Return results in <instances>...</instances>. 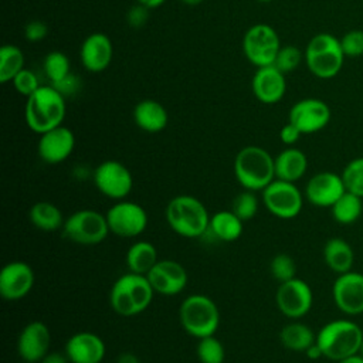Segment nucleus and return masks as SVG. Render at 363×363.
I'll use <instances>...</instances> for the list:
<instances>
[{
	"mask_svg": "<svg viewBox=\"0 0 363 363\" xmlns=\"http://www.w3.org/2000/svg\"><path fill=\"white\" fill-rule=\"evenodd\" d=\"M362 337L363 330L357 323L349 319H335L319 329L316 345L320 347L323 357L340 362L359 353Z\"/></svg>",
	"mask_w": 363,
	"mask_h": 363,
	"instance_id": "4",
	"label": "nucleus"
},
{
	"mask_svg": "<svg viewBox=\"0 0 363 363\" xmlns=\"http://www.w3.org/2000/svg\"><path fill=\"white\" fill-rule=\"evenodd\" d=\"M20 363H27V362H23V360H21V362H20Z\"/></svg>",
	"mask_w": 363,
	"mask_h": 363,
	"instance_id": "53",
	"label": "nucleus"
},
{
	"mask_svg": "<svg viewBox=\"0 0 363 363\" xmlns=\"http://www.w3.org/2000/svg\"><path fill=\"white\" fill-rule=\"evenodd\" d=\"M233 169L244 190L262 191L275 179L274 157L259 146L242 147L235 155Z\"/></svg>",
	"mask_w": 363,
	"mask_h": 363,
	"instance_id": "5",
	"label": "nucleus"
},
{
	"mask_svg": "<svg viewBox=\"0 0 363 363\" xmlns=\"http://www.w3.org/2000/svg\"><path fill=\"white\" fill-rule=\"evenodd\" d=\"M302 60V52L295 45H284L279 48L277 58L272 65H275L281 72L286 74L298 68Z\"/></svg>",
	"mask_w": 363,
	"mask_h": 363,
	"instance_id": "38",
	"label": "nucleus"
},
{
	"mask_svg": "<svg viewBox=\"0 0 363 363\" xmlns=\"http://www.w3.org/2000/svg\"><path fill=\"white\" fill-rule=\"evenodd\" d=\"M305 354L311 359V360H316V359H320V357H323V353H322V350H320V347L316 345V342L305 352Z\"/></svg>",
	"mask_w": 363,
	"mask_h": 363,
	"instance_id": "47",
	"label": "nucleus"
},
{
	"mask_svg": "<svg viewBox=\"0 0 363 363\" xmlns=\"http://www.w3.org/2000/svg\"><path fill=\"white\" fill-rule=\"evenodd\" d=\"M109 231L121 238H135L147 227L146 210L129 200H118L105 213Z\"/></svg>",
	"mask_w": 363,
	"mask_h": 363,
	"instance_id": "11",
	"label": "nucleus"
},
{
	"mask_svg": "<svg viewBox=\"0 0 363 363\" xmlns=\"http://www.w3.org/2000/svg\"><path fill=\"white\" fill-rule=\"evenodd\" d=\"M184 4H189V6H197V4H200L201 1H204V0H182Z\"/></svg>",
	"mask_w": 363,
	"mask_h": 363,
	"instance_id": "50",
	"label": "nucleus"
},
{
	"mask_svg": "<svg viewBox=\"0 0 363 363\" xmlns=\"http://www.w3.org/2000/svg\"><path fill=\"white\" fill-rule=\"evenodd\" d=\"M333 302L349 316L363 313V274L349 271L337 275L332 286Z\"/></svg>",
	"mask_w": 363,
	"mask_h": 363,
	"instance_id": "14",
	"label": "nucleus"
},
{
	"mask_svg": "<svg viewBox=\"0 0 363 363\" xmlns=\"http://www.w3.org/2000/svg\"><path fill=\"white\" fill-rule=\"evenodd\" d=\"M342 179L347 191L354 193L363 199V156L350 160L345 166Z\"/></svg>",
	"mask_w": 363,
	"mask_h": 363,
	"instance_id": "35",
	"label": "nucleus"
},
{
	"mask_svg": "<svg viewBox=\"0 0 363 363\" xmlns=\"http://www.w3.org/2000/svg\"><path fill=\"white\" fill-rule=\"evenodd\" d=\"M30 223L41 231H55L62 228L64 216L61 210L50 201H37L28 210Z\"/></svg>",
	"mask_w": 363,
	"mask_h": 363,
	"instance_id": "30",
	"label": "nucleus"
},
{
	"mask_svg": "<svg viewBox=\"0 0 363 363\" xmlns=\"http://www.w3.org/2000/svg\"><path fill=\"white\" fill-rule=\"evenodd\" d=\"M279 340L285 349L305 353L316 342V333L308 325L295 320L281 329Z\"/></svg>",
	"mask_w": 363,
	"mask_h": 363,
	"instance_id": "29",
	"label": "nucleus"
},
{
	"mask_svg": "<svg viewBox=\"0 0 363 363\" xmlns=\"http://www.w3.org/2000/svg\"><path fill=\"white\" fill-rule=\"evenodd\" d=\"M51 335L48 326L41 320L28 322L17 337V353L23 362L38 363L48 352Z\"/></svg>",
	"mask_w": 363,
	"mask_h": 363,
	"instance_id": "18",
	"label": "nucleus"
},
{
	"mask_svg": "<svg viewBox=\"0 0 363 363\" xmlns=\"http://www.w3.org/2000/svg\"><path fill=\"white\" fill-rule=\"evenodd\" d=\"M155 291L146 275L128 271L109 291V305L115 313L130 318L142 313L152 302Z\"/></svg>",
	"mask_w": 363,
	"mask_h": 363,
	"instance_id": "2",
	"label": "nucleus"
},
{
	"mask_svg": "<svg viewBox=\"0 0 363 363\" xmlns=\"http://www.w3.org/2000/svg\"><path fill=\"white\" fill-rule=\"evenodd\" d=\"M323 261L328 268L337 275L349 272L354 262L353 248L346 240L332 237L323 245Z\"/></svg>",
	"mask_w": 363,
	"mask_h": 363,
	"instance_id": "26",
	"label": "nucleus"
},
{
	"mask_svg": "<svg viewBox=\"0 0 363 363\" xmlns=\"http://www.w3.org/2000/svg\"><path fill=\"white\" fill-rule=\"evenodd\" d=\"M275 302L279 312L294 320L303 318L312 308L313 294L308 282L301 278H294L279 284Z\"/></svg>",
	"mask_w": 363,
	"mask_h": 363,
	"instance_id": "13",
	"label": "nucleus"
},
{
	"mask_svg": "<svg viewBox=\"0 0 363 363\" xmlns=\"http://www.w3.org/2000/svg\"><path fill=\"white\" fill-rule=\"evenodd\" d=\"M13 84H14L16 91H17L18 94L24 95V96H30L31 94H34V92L40 88L37 75H35L33 71L26 69V68H23V69L13 78Z\"/></svg>",
	"mask_w": 363,
	"mask_h": 363,
	"instance_id": "40",
	"label": "nucleus"
},
{
	"mask_svg": "<svg viewBox=\"0 0 363 363\" xmlns=\"http://www.w3.org/2000/svg\"><path fill=\"white\" fill-rule=\"evenodd\" d=\"M275 162V179L285 182H298L303 177L308 169L306 155L296 147H286L274 157Z\"/></svg>",
	"mask_w": 363,
	"mask_h": 363,
	"instance_id": "25",
	"label": "nucleus"
},
{
	"mask_svg": "<svg viewBox=\"0 0 363 363\" xmlns=\"http://www.w3.org/2000/svg\"><path fill=\"white\" fill-rule=\"evenodd\" d=\"M35 275L24 261L7 262L0 271V295L6 301H18L30 294Z\"/></svg>",
	"mask_w": 363,
	"mask_h": 363,
	"instance_id": "16",
	"label": "nucleus"
},
{
	"mask_svg": "<svg viewBox=\"0 0 363 363\" xmlns=\"http://www.w3.org/2000/svg\"><path fill=\"white\" fill-rule=\"evenodd\" d=\"M24 35L28 41H40L47 35V26L40 20L30 21L24 28Z\"/></svg>",
	"mask_w": 363,
	"mask_h": 363,
	"instance_id": "41",
	"label": "nucleus"
},
{
	"mask_svg": "<svg viewBox=\"0 0 363 363\" xmlns=\"http://www.w3.org/2000/svg\"><path fill=\"white\" fill-rule=\"evenodd\" d=\"M345 54L340 40L329 33L313 35L305 50L308 69L318 78L329 79L342 69Z\"/></svg>",
	"mask_w": 363,
	"mask_h": 363,
	"instance_id": "7",
	"label": "nucleus"
},
{
	"mask_svg": "<svg viewBox=\"0 0 363 363\" xmlns=\"http://www.w3.org/2000/svg\"><path fill=\"white\" fill-rule=\"evenodd\" d=\"M94 184L99 193L113 200H123L133 187V177L129 169L118 160H105L94 170Z\"/></svg>",
	"mask_w": 363,
	"mask_h": 363,
	"instance_id": "12",
	"label": "nucleus"
},
{
	"mask_svg": "<svg viewBox=\"0 0 363 363\" xmlns=\"http://www.w3.org/2000/svg\"><path fill=\"white\" fill-rule=\"evenodd\" d=\"M75 146V136L67 126H57L40 135L38 156L48 164H58L68 159Z\"/></svg>",
	"mask_w": 363,
	"mask_h": 363,
	"instance_id": "20",
	"label": "nucleus"
},
{
	"mask_svg": "<svg viewBox=\"0 0 363 363\" xmlns=\"http://www.w3.org/2000/svg\"><path fill=\"white\" fill-rule=\"evenodd\" d=\"M244 221L233 210H221L210 216L208 231L220 241L231 242L241 237Z\"/></svg>",
	"mask_w": 363,
	"mask_h": 363,
	"instance_id": "27",
	"label": "nucleus"
},
{
	"mask_svg": "<svg viewBox=\"0 0 363 363\" xmlns=\"http://www.w3.org/2000/svg\"><path fill=\"white\" fill-rule=\"evenodd\" d=\"M52 86H55L62 95H67V94L71 95V94H74V92L78 91V88H79V81H78V78H77L75 75L69 74V75H67L62 81L54 84Z\"/></svg>",
	"mask_w": 363,
	"mask_h": 363,
	"instance_id": "43",
	"label": "nucleus"
},
{
	"mask_svg": "<svg viewBox=\"0 0 363 363\" xmlns=\"http://www.w3.org/2000/svg\"><path fill=\"white\" fill-rule=\"evenodd\" d=\"M336 363H363V356H360L359 353L357 354H353L350 357H346L340 362H336Z\"/></svg>",
	"mask_w": 363,
	"mask_h": 363,
	"instance_id": "49",
	"label": "nucleus"
},
{
	"mask_svg": "<svg viewBox=\"0 0 363 363\" xmlns=\"http://www.w3.org/2000/svg\"><path fill=\"white\" fill-rule=\"evenodd\" d=\"M38 363H69L65 352H48Z\"/></svg>",
	"mask_w": 363,
	"mask_h": 363,
	"instance_id": "45",
	"label": "nucleus"
},
{
	"mask_svg": "<svg viewBox=\"0 0 363 363\" xmlns=\"http://www.w3.org/2000/svg\"><path fill=\"white\" fill-rule=\"evenodd\" d=\"M258 197L255 194V191L251 190H244L241 193H238L231 204V210L242 220V221H248L251 220L257 211H258Z\"/></svg>",
	"mask_w": 363,
	"mask_h": 363,
	"instance_id": "36",
	"label": "nucleus"
},
{
	"mask_svg": "<svg viewBox=\"0 0 363 363\" xmlns=\"http://www.w3.org/2000/svg\"><path fill=\"white\" fill-rule=\"evenodd\" d=\"M346 191L342 174L319 172L313 174L305 187L306 200L316 207H332Z\"/></svg>",
	"mask_w": 363,
	"mask_h": 363,
	"instance_id": "19",
	"label": "nucleus"
},
{
	"mask_svg": "<svg viewBox=\"0 0 363 363\" xmlns=\"http://www.w3.org/2000/svg\"><path fill=\"white\" fill-rule=\"evenodd\" d=\"M252 92L255 98L267 105L277 104L282 99L286 91L285 74L275 65L259 67L252 77Z\"/></svg>",
	"mask_w": 363,
	"mask_h": 363,
	"instance_id": "22",
	"label": "nucleus"
},
{
	"mask_svg": "<svg viewBox=\"0 0 363 363\" xmlns=\"http://www.w3.org/2000/svg\"><path fill=\"white\" fill-rule=\"evenodd\" d=\"M257 1H262V3H268V1H272V0H257Z\"/></svg>",
	"mask_w": 363,
	"mask_h": 363,
	"instance_id": "52",
	"label": "nucleus"
},
{
	"mask_svg": "<svg viewBox=\"0 0 363 363\" xmlns=\"http://www.w3.org/2000/svg\"><path fill=\"white\" fill-rule=\"evenodd\" d=\"M146 277L155 294L164 296L180 294L186 288L189 279L186 268L173 259H159Z\"/></svg>",
	"mask_w": 363,
	"mask_h": 363,
	"instance_id": "17",
	"label": "nucleus"
},
{
	"mask_svg": "<svg viewBox=\"0 0 363 363\" xmlns=\"http://www.w3.org/2000/svg\"><path fill=\"white\" fill-rule=\"evenodd\" d=\"M146 7L145 6H142V4H139L138 7L135 6V7H132L130 9V11H129V14H128V20H129V23H130V26H142L143 24V21L146 20Z\"/></svg>",
	"mask_w": 363,
	"mask_h": 363,
	"instance_id": "44",
	"label": "nucleus"
},
{
	"mask_svg": "<svg viewBox=\"0 0 363 363\" xmlns=\"http://www.w3.org/2000/svg\"><path fill=\"white\" fill-rule=\"evenodd\" d=\"M61 230L65 238L79 245H96L111 233L106 216L92 208L72 213L65 218Z\"/></svg>",
	"mask_w": 363,
	"mask_h": 363,
	"instance_id": "8",
	"label": "nucleus"
},
{
	"mask_svg": "<svg viewBox=\"0 0 363 363\" xmlns=\"http://www.w3.org/2000/svg\"><path fill=\"white\" fill-rule=\"evenodd\" d=\"M196 354L200 363H224L225 360L224 345L214 335L199 339Z\"/></svg>",
	"mask_w": 363,
	"mask_h": 363,
	"instance_id": "33",
	"label": "nucleus"
},
{
	"mask_svg": "<svg viewBox=\"0 0 363 363\" xmlns=\"http://www.w3.org/2000/svg\"><path fill=\"white\" fill-rule=\"evenodd\" d=\"M115 363H140L139 357L132 352H123L118 356Z\"/></svg>",
	"mask_w": 363,
	"mask_h": 363,
	"instance_id": "46",
	"label": "nucleus"
},
{
	"mask_svg": "<svg viewBox=\"0 0 363 363\" xmlns=\"http://www.w3.org/2000/svg\"><path fill=\"white\" fill-rule=\"evenodd\" d=\"M330 121V109L326 102L318 98H305L292 105L288 122L295 125L301 133L322 130Z\"/></svg>",
	"mask_w": 363,
	"mask_h": 363,
	"instance_id": "15",
	"label": "nucleus"
},
{
	"mask_svg": "<svg viewBox=\"0 0 363 363\" xmlns=\"http://www.w3.org/2000/svg\"><path fill=\"white\" fill-rule=\"evenodd\" d=\"M301 135H302L301 130H299L295 125H292L291 122H288L286 125H284V126L281 128V130H279V139H281V142L285 143V145H288V146L295 145V143L299 140Z\"/></svg>",
	"mask_w": 363,
	"mask_h": 363,
	"instance_id": "42",
	"label": "nucleus"
},
{
	"mask_svg": "<svg viewBox=\"0 0 363 363\" xmlns=\"http://www.w3.org/2000/svg\"><path fill=\"white\" fill-rule=\"evenodd\" d=\"M44 72L51 84H57L62 81L67 75H69V60L61 51H51L44 58Z\"/></svg>",
	"mask_w": 363,
	"mask_h": 363,
	"instance_id": "34",
	"label": "nucleus"
},
{
	"mask_svg": "<svg viewBox=\"0 0 363 363\" xmlns=\"http://www.w3.org/2000/svg\"><path fill=\"white\" fill-rule=\"evenodd\" d=\"M113 47L111 38L104 33L89 34L79 50V57L84 68L89 72H101L112 61Z\"/></svg>",
	"mask_w": 363,
	"mask_h": 363,
	"instance_id": "23",
	"label": "nucleus"
},
{
	"mask_svg": "<svg viewBox=\"0 0 363 363\" xmlns=\"http://www.w3.org/2000/svg\"><path fill=\"white\" fill-rule=\"evenodd\" d=\"M359 354L363 356V337H362V343H360V350H359Z\"/></svg>",
	"mask_w": 363,
	"mask_h": 363,
	"instance_id": "51",
	"label": "nucleus"
},
{
	"mask_svg": "<svg viewBox=\"0 0 363 363\" xmlns=\"http://www.w3.org/2000/svg\"><path fill=\"white\" fill-rule=\"evenodd\" d=\"M133 121L142 130L156 133L166 128L169 115L160 102L155 99H143L133 109Z\"/></svg>",
	"mask_w": 363,
	"mask_h": 363,
	"instance_id": "24",
	"label": "nucleus"
},
{
	"mask_svg": "<svg viewBox=\"0 0 363 363\" xmlns=\"http://www.w3.org/2000/svg\"><path fill=\"white\" fill-rule=\"evenodd\" d=\"M330 213L336 223L342 225H350L356 223L363 213V199L346 190L330 207Z\"/></svg>",
	"mask_w": 363,
	"mask_h": 363,
	"instance_id": "31",
	"label": "nucleus"
},
{
	"mask_svg": "<svg viewBox=\"0 0 363 363\" xmlns=\"http://www.w3.org/2000/svg\"><path fill=\"white\" fill-rule=\"evenodd\" d=\"M24 118L27 126L43 135L60 125L65 118L64 95L52 85H40V88L27 96Z\"/></svg>",
	"mask_w": 363,
	"mask_h": 363,
	"instance_id": "1",
	"label": "nucleus"
},
{
	"mask_svg": "<svg viewBox=\"0 0 363 363\" xmlns=\"http://www.w3.org/2000/svg\"><path fill=\"white\" fill-rule=\"evenodd\" d=\"M24 68V54L13 44H6L0 50V82L6 84Z\"/></svg>",
	"mask_w": 363,
	"mask_h": 363,
	"instance_id": "32",
	"label": "nucleus"
},
{
	"mask_svg": "<svg viewBox=\"0 0 363 363\" xmlns=\"http://www.w3.org/2000/svg\"><path fill=\"white\" fill-rule=\"evenodd\" d=\"M271 275L279 282H286L296 277V262L288 254H277L269 262Z\"/></svg>",
	"mask_w": 363,
	"mask_h": 363,
	"instance_id": "37",
	"label": "nucleus"
},
{
	"mask_svg": "<svg viewBox=\"0 0 363 363\" xmlns=\"http://www.w3.org/2000/svg\"><path fill=\"white\" fill-rule=\"evenodd\" d=\"M281 48L277 31L264 23L250 27L242 38V50L247 60L255 67L272 65Z\"/></svg>",
	"mask_w": 363,
	"mask_h": 363,
	"instance_id": "10",
	"label": "nucleus"
},
{
	"mask_svg": "<svg viewBox=\"0 0 363 363\" xmlns=\"http://www.w3.org/2000/svg\"><path fill=\"white\" fill-rule=\"evenodd\" d=\"M125 261L130 272L147 275V272L159 261L157 250L149 241H136L128 248Z\"/></svg>",
	"mask_w": 363,
	"mask_h": 363,
	"instance_id": "28",
	"label": "nucleus"
},
{
	"mask_svg": "<svg viewBox=\"0 0 363 363\" xmlns=\"http://www.w3.org/2000/svg\"><path fill=\"white\" fill-rule=\"evenodd\" d=\"M164 217L169 227L184 238H199L208 231L210 214L206 206L190 194H180L170 199L164 210Z\"/></svg>",
	"mask_w": 363,
	"mask_h": 363,
	"instance_id": "3",
	"label": "nucleus"
},
{
	"mask_svg": "<svg viewBox=\"0 0 363 363\" xmlns=\"http://www.w3.org/2000/svg\"><path fill=\"white\" fill-rule=\"evenodd\" d=\"M139 4L145 6L146 9H156L159 6H162L166 0H138Z\"/></svg>",
	"mask_w": 363,
	"mask_h": 363,
	"instance_id": "48",
	"label": "nucleus"
},
{
	"mask_svg": "<svg viewBox=\"0 0 363 363\" xmlns=\"http://www.w3.org/2000/svg\"><path fill=\"white\" fill-rule=\"evenodd\" d=\"M340 45L345 57H360L363 55V30H350L340 38Z\"/></svg>",
	"mask_w": 363,
	"mask_h": 363,
	"instance_id": "39",
	"label": "nucleus"
},
{
	"mask_svg": "<svg viewBox=\"0 0 363 363\" xmlns=\"http://www.w3.org/2000/svg\"><path fill=\"white\" fill-rule=\"evenodd\" d=\"M261 200L268 213L282 220L296 217L303 206V196L296 184L281 179H274L261 191Z\"/></svg>",
	"mask_w": 363,
	"mask_h": 363,
	"instance_id": "9",
	"label": "nucleus"
},
{
	"mask_svg": "<svg viewBox=\"0 0 363 363\" xmlns=\"http://www.w3.org/2000/svg\"><path fill=\"white\" fill-rule=\"evenodd\" d=\"M179 319L184 332L193 337L201 339L217 332L220 312L211 298L203 294H193L182 301Z\"/></svg>",
	"mask_w": 363,
	"mask_h": 363,
	"instance_id": "6",
	"label": "nucleus"
},
{
	"mask_svg": "<svg viewBox=\"0 0 363 363\" xmlns=\"http://www.w3.org/2000/svg\"><path fill=\"white\" fill-rule=\"evenodd\" d=\"M69 363H101L106 353L105 342L94 332H77L64 349Z\"/></svg>",
	"mask_w": 363,
	"mask_h": 363,
	"instance_id": "21",
	"label": "nucleus"
}]
</instances>
